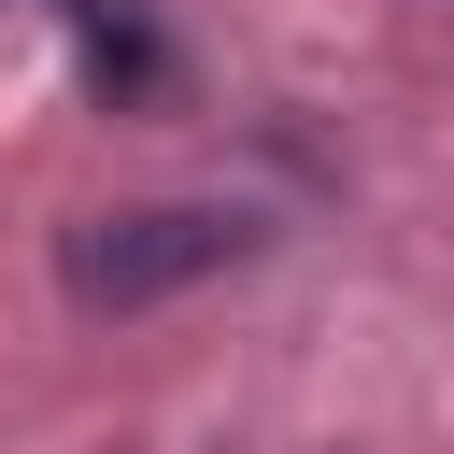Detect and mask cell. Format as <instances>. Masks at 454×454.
I'll return each instance as SVG.
<instances>
[{
    "mask_svg": "<svg viewBox=\"0 0 454 454\" xmlns=\"http://www.w3.org/2000/svg\"><path fill=\"white\" fill-rule=\"evenodd\" d=\"M227 255H255V227H241V213H213V199L85 213V227H71V298H85V312H142V298H184V284H199V270H227Z\"/></svg>",
    "mask_w": 454,
    "mask_h": 454,
    "instance_id": "1",
    "label": "cell"
}]
</instances>
